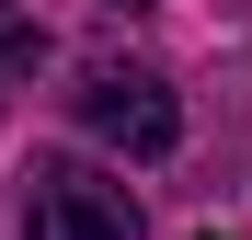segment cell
I'll list each match as a JSON object with an SVG mask.
<instances>
[{"label":"cell","mask_w":252,"mask_h":240,"mask_svg":"<svg viewBox=\"0 0 252 240\" xmlns=\"http://www.w3.org/2000/svg\"><path fill=\"white\" fill-rule=\"evenodd\" d=\"M80 126H92L103 149H126V160H160L184 137V103H172V80L160 69H80Z\"/></svg>","instance_id":"cell-1"},{"label":"cell","mask_w":252,"mask_h":240,"mask_svg":"<svg viewBox=\"0 0 252 240\" xmlns=\"http://www.w3.org/2000/svg\"><path fill=\"white\" fill-rule=\"evenodd\" d=\"M206 240H229V229H206Z\"/></svg>","instance_id":"cell-5"},{"label":"cell","mask_w":252,"mask_h":240,"mask_svg":"<svg viewBox=\"0 0 252 240\" xmlns=\"http://www.w3.org/2000/svg\"><path fill=\"white\" fill-rule=\"evenodd\" d=\"M34 57H46V34H34L12 0H0V69H34Z\"/></svg>","instance_id":"cell-3"},{"label":"cell","mask_w":252,"mask_h":240,"mask_svg":"<svg viewBox=\"0 0 252 240\" xmlns=\"http://www.w3.org/2000/svg\"><path fill=\"white\" fill-rule=\"evenodd\" d=\"M115 12H138V0H115Z\"/></svg>","instance_id":"cell-4"},{"label":"cell","mask_w":252,"mask_h":240,"mask_svg":"<svg viewBox=\"0 0 252 240\" xmlns=\"http://www.w3.org/2000/svg\"><path fill=\"white\" fill-rule=\"evenodd\" d=\"M23 240H138V194L103 183V172H80V160H34Z\"/></svg>","instance_id":"cell-2"}]
</instances>
